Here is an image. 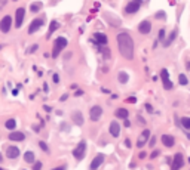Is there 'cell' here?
Masks as SVG:
<instances>
[{
    "instance_id": "cell-38",
    "label": "cell",
    "mask_w": 190,
    "mask_h": 170,
    "mask_svg": "<svg viewBox=\"0 0 190 170\" xmlns=\"http://www.w3.org/2000/svg\"><path fill=\"white\" fill-rule=\"evenodd\" d=\"M146 111H147V113H153L155 109H153V107H152L150 104H146Z\"/></svg>"
},
{
    "instance_id": "cell-17",
    "label": "cell",
    "mask_w": 190,
    "mask_h": 170,
    "mask_svg": "<svg viewBox=\"0 0 190 170\" xmlns=\"http://www.w3.org/2000/svg\"><path fill=\"white\" fill-rule=\"evenodd\" d=\"M161 142L165 148H172L174 145H175V138L172 135H168V133H165V135L161 136Z\"/></svg>"
},
{
    "instance_id": "cell-45",
    "label": "cell",
    "mask_w": 190,
    "mask_h": 170,
    "mask_svg": "<svg viewBox=\"0 0 190 170\" xmlns=\"http://www.w3.org/2000/svg\"><path fill=\"white\" fill-rule=\"evenodd\" d=\"M123 126H125V127H129V126H131V121H129L128 118H126V120H123Z\"/></svg>"
},
{
    "instance_id": "cell-22",
    "label": "cell",
    "mask_w": 190,
    "mask_h": 170,
    "mask_svg": "<svg viewBox=\"0 0 190 170\" xmlns=\"http://www.w3.org/2000/svg\"><path fill=\"white\" fill-rule=\"evenodd\" d=\"M24 161L27 164H34L36 163V154H34V151H25L24 152Z\"/></svg>"
},
{
    "instance_id": "cell-3",
    "label": "cell",
    "mask_w": 190,
    "mask_h": 170,
    "mask_svg": "<svg viewBox=\"0 0 190 170\" xmlns=\"http://www.w3.org/2000/svg\"><path fill=\"white\" fill-rule=\"evenodd\" d=\"M86 151H88V142L85 139H82L80 142H77V145L75 147V150L71 152L73 158H75L76 161H82L86 157Z\"/></svg>"
},
{
    "instance_id": "cell-2",
    "label": "cell",
    "mask_w": 190,
    "mask_h": 170,
    "mask_svg": "<svg viewBox=\"0 0 190 170\" xmlns=\"http://www.w3.org/2000/svg\"><path fill=\"white\" fill-rule=\"evenodd\" d=\"M67 46H68V40L66 37H57L54 40V45H52V58L57 59L61 55L62 50H66Z\"/></svg>"
},
{
    "instance_id": "cell-24",
    "label": "cell",
    "mask_w": 190,
    "mask_h": 170,
    "mask_svg": "<svg viewBox=\"0 0 190 170\" xmlns=\"http://www.w3.org/2000/svg\"><path fill=\"white\" fill-rule=\"evenodd\" d=\"M42 7H43L42 2H33V3H30V12L31 14H39L42 11Z\"/></svg>"
},
{
    "instance_id": "cell-5",
    "label": "cell",
    "mask_w": 190,
    "mask_h": 170,
    "mask_svg": "<svg viewBox=\"0 0 190 170\" xmlns=\"http://www.w3.org/2000/svg\"><path fill=\"white\" fill-rule=\"evenodd\" d=\"M140 7H141V2L140 0H131L128 2L125 7H123V14L131 16V15H135L138 11H140Z\"/></svg>"
},
{
    "instance_id": "cell-42",
    "label": "cell",
    "mask_w": 190,
    "mask_h": 170,
    "mask_svg": "<svg viewBox=\"0 0 190 170\" xmlns=\"http://www.w3.org/2000/svg\"><path fill=\"white\" fill-rule=\"evenodd\" d=\"M37 48H39V45H33V46H31V49H30V53L36 52V50H37Z\"/></svg>"
},
{
    "instance_id": "cell-37",
    "label": "cell",
    "mask_w": 190,
    "mask_h": 170,
    "mask_svg": "<svg viewBox=\"0 0 190 170\" xmlns=\"http://www.w3.org/2000/svg\"><path fill=\"white\" fill-rule=\"evenodd\" d=\"M71 56H73V53H71V52H70V50H68L67 53L64 55V59H66V61H70V58H71Z\"/></svg>"
},
{
    "instance_id": "cell-35",
    "label": "cell",
    "mask_w": 190,
    "mask_h": 170,
    "mask_svg": "<svg viewBox=\"0 0 190 170\" xmlns=\"http://www.w3.org/2000/svg\"><path fill=\"white\" fill-rule=\"evenodd\" d=\"M42 169H43V163L42 161H36L33 164V170H42Z\"/></svg>"
},
{
    "instance_id": "cell-32",
    "label": "cell",
    "mask_w": 190,
    "mask_h": 170,
    "mask_svg": "<svg viewBox=\"0 0 190 170\" xmlns=\"http://www.w3.org/2000/svg\"><path fill=\"white\" fill-rule=\"evenodd\" d=\"M39 148H40L43 152H49V147H48V143L45 142V141H39Z\"/></svg>"
},
{
    "instance_id": "cell-21",
    "label": "cell",
    "mask_w": 190,
    "mask_h": 170,
    "mask_svg": "<svg viewBox=\"0 0 190 170\" xmlns=\"http://www.w3.org/2000/svg\"><path fill=\"white\" fill-rule=\"evenodd\" d=\"M115 116L116 118H120V120H126L129 117V111L125 107H120V108H117L115 111Z\"/></svg>"
},
{
    "instance_id": "cell-44",
    "label": "cell",
    "mask_w": 190,
    "mask_h": 170,
    "mask_svg": "<svg viewBox=\"0 0 190 170\" xmlns=\"http://www.w3.org/2000/svg\"><path fill=\"white\" fill-rule=\"evenodd\" d=\"M184 64H186V68H187V71H190V59H186V61H184Z\"/></svg>"
},
{
    "instance_id": "cell-33",
    "label": "cell",
    "mask_w": 190,
    "mask_h": 170,
    "mask_svg": "<svg viewBox=\"0 0 190 170\" xmlns=\"http://www.w3.org/2000/svg\"><path fill=\"white\" fill-rule=\"evenodd\" d=\"M156 143H157V138H156V136H150L147 145H149L150 148H155V147H156Z\"/></svg>"
},
{
    "instance_id": "cell-16",
    "label": "cell",
    "mask_w": 190,
    "mask_h": 170,
    "mask_svg": "<svg viewBox=\"0 0 190 170\" xmlns=\"http://www.w3.org/2000/svg\"><path fill=\"white\" fill-rule=\"evenodd\" d=\"M7 138H9V141H12V142H24V141H25V133L21 132V130H14V132L9 133Z\"/></svg>"
},
{
    "instance_id": "cell-20",
    "label": "cell",
    "mask_w": 190,
    "mask_h": 170,
    "mask_svg": "<svg viewBox=\"0 0 190 170\" xmlns=\"http://www.w3.org/2000/svg\"><path fill=\"white\" fill-rule=\"evenodd\" d=\"M94 40L100 45V46H106L107 43H109V37H107V34L106 33H94Z\"/></svg>"
},
{
    "instance_id": "cell-7",
    "label": "cell",
    "mask_w": 190,
    "mask_h": 170,
    "mask_svg": "<svg viewBox=\"0 0 190 170\" xmlns=\"http://www.w3.org/2000/svg\"><path fill=\"white\" fill-rule=\"evenodd\" d=\"M14 25V19L11 15H5L2 19H0V31L3 34H7L11 31V28Z\"/></svg>"
},
{
    "instance_id": "cell-9",
    "label": "cell",
    "mask_w": 190,
    "mask_h": 170,
    "mask_svg": "<svg viewBox=\"0 0 190 170\" xmlns=\"http://www.w3.org/2000/svg\"><path fill=\"white\" fill-rule=\"evenodd\" d=\"M150 136H152V132H150V129H144L140 133V136H138V139H137V148H144L146 145H147V142H149Z\"/></svg>"
},
{
    "instance_id": "cell-11",
    "label": "cell",
    "mask_w": 190,
    "mask_h": 170,
    "mask_svg": "<svg viewBox=\"0 0 190 170\" xmlns=\"http://www.w3.org/2000/svg\"><path fill=\"white\" fill-rule=\"evenodd\" d=\"M104 161H106V154H102V152L97 154V155L92 158L91 164H89V170H98L102 164H104Z\"/></svg>"
},
{
    "instance_id": "cell-31",
    "label": "cell",
    "mask_w": 190,
    "mask_h": 170,
    "mask_svg": "<svg viewBox=\"0 0 190 170\" xmlns=\"http://www.w3.org/2000/svg\"><path fill=\"white\" fill-rule=\"evenodd\" d=\"M157 39L162 41V43L165 41V39H166V31H165V28H161V30L157 31Z\"/></svg>"
},
{
    "instance_id": "cell-1",
    "label": "cell",
    "mask_w": 190,
    "mask_h": 170,
    "mask_svg": "<svg viewBox=\"0 0 190 170\" xmlns=\"http://www.w3.org/2000/svg\"><path fill=\"white\" fill-rule=\"evenodd\" d=\"M116 40H117V49H119L120 56L126 61H132L134 53H135V45H134L132 36L128 31H120L117 34Z\"/></svg>"
},
{
    "instance_id": "cell-4",
    "label": "cell",
    "mask_w": 190,
    "mask_h": 170,
    "mask_svg": "<svg viewBox=\"0 0 190 170\" xmlns=\"http://www.w3.org/2000/svg\"><path fill=\"white\" fill-rule=\"evenodd\" d=\"M45 21H46V18H45V15H42V16H37V18H34L31 22H30V25H28V30L27 33L28 34H34L37 33L39 30H40L43 25H45Z\"/></svg>"
},
{
    "instance_id": "cell-48",
    "label": "cell",
    "mask_w": 190,
    "mask_h": 170,
    "mask_svg": "<svg viewBox=\"0 0 190 170\" xmlns=\"http://www.w3.org/2000/svg\"><path fill=\"white\" fill-rule=\"evenodd\" d=\"M21 170H27V169H21Z\"/></svg>"
},
{
    "instance_id": "cell-41",
    "label": "cell",
    "mask_w": 190,
    "mask_h": 170,
    "mask_svg": "<svg viewBox=\"0 0 190 170\" xmlns=\"http://www.w3.org/2000/svg\"><path fill=\"white\" fill-rule=\"evenodd\" d=\"M137 118H138V123H140L141 126H144V124H146V120H144V118H142L141 116H138V117H137Z\"/></svg>"
},
{
    "instance_id": "cell-8",
    "label": "cell",
    "mask_w": 190,
    "mask_h": 170,
    "mask_svg": "<svg viewBox=\"0 0 190 170\" xmlns=\"http://www.w3.org/2000/svg\"><path fill=\"white\" fill-rule=\"evenodd\" d=\"M159 75H161L162 86H163L165 90H171V89L174 87V83L170 80V71H168L166 68H162V70H161V73H159Z\"/></svg>"
},
{
    "instance_id": "cell-15",
    "label": "cell",
    "mask_w": 190,
    "mask_h": 170,
    "mask_svg": "<svg viewBox=\"0 0 190 170\" xmlns=\"http://www.w3.org/2000/svg\"><path fill=\"white\" fill-rule=\"evenodd\" d=\"M109 133L111 138H119L120 136V124L117 120H113V121H110L109 124Z\"/></svg>"
},
{
    "instance_id": "cell-36",
    "label": "cell",
    "mask_w": 190,
    "mask_h": 170,
    "mask_svg": "<svg viewBox=\"0 0 190 170\" xmlns=\"http://www.w3.org/2000/svg\"><path fill=\"white\" fill-rule=\"evenodd\" d=\"M51 170H67V164H61V166H57V167H54V169Z\"/></svg>"
},
{
    "instance_id": "cell-13",
    "label": "cell",
    "mask_w": 190,
    "mask_h": 170,
    "mask_svg": "<svg viewBox=\"0 0 190 170\" xmlns=\"http://www.w3.org/2000/svg\"><path fill=\"white\" fill-rule=\"evenodd\" d=\"M184 166V155L181 152H175L172 157V164H171V170H180Z\"/></svg>"
},
{
    "instance_id": "cell-19",
    "label": "cell",
    "mask_w": 190,
    "mask_h": 170,
    "mask_svg": "<svg viewBox=\"0 0 190 170\" xmlns=\"http://www.w3.org/2000/svg\"><path fill=\"white\" fill-rule=\"evenodd\" d=\"M177 36H178V30H177V28H174V30H172V31L166 36V39H165V41H163V48H170L171 45L177 40Z\"/></svg>"
},
{
    "instance_id": "cell-28",
    "label": "cell",
    "mask_w": 190,
    "mask_h": 170,
    "mask_svg": "<svg viewBox=\"0 0 190 170\" xmlns=\"http://www.w3.org/2000/svg\"><path fill=\"white\" fill-rule=\"evenodd\" d=\"M100 52L104 56V59H110V49L106 46H100Z\"/></svg>"
},
{
    "instance_id": "cell-18",
    "label": "cell",
    "mask_w": 190,
    "mask_h": 170,
    "mask_svg": "<svg viewBox=\"0 0 190 170\" xmlns=\"http://www.w3.org/2000/svg\"><path fill=\"white\" fill-rule=\"evenodd\" d=\"M71 121L73 124L76 126H83V123H85V118H83V114H82V111H73L71 113Z\"/></svg>"
},
{
    "instance_id": "cell-6",
    "label": "cell",
    "mask_w": 190,
    "mask_h": 170,
    "mask_svg": "<svg viewBox=\"0 0 190 170\" xmlns=\"http://www.w3.org/2000/svg\"><path fill=\"white\" fill-rule=\"evenodd\" d=\"M3 151H5V157L9 160H16L21 155V150L16 145H5Z\"/></svg>"
},
{
    "instance_id": "cell-39",
    "label": "cell",
    "mask_w": 190,
    "mask_h": 170,
    "mask_svg": "<svg viewBox=\"0 0 190 170\" xmlns=\"http://www.w3.org/2000/svg\"><path fill=\"white\" fill-rule=\"evenodd\" d=\"M52 80H54L55 84H58V83H60V77H58V74H54V75H52Z\"/></svg>"
},
{
    "instance_id": "cell-34",
    "label": "cell",
    "mask_w": 190,
    "mask_h": 170,
    "mask_svg": "<svg viewBox=\"0 0 190 170\" xmlns=\"http://www.w3.org/2000/svg\"><path fill=\"white\" fill-rule=\"evenodd\" d=\"M60 129H61V132H70V124L66 121H62L61 124H60Z\"/></svg>"
},
{
    "instance_id": "cell-47",
    "label": "cell",
    "mask_w": 190,
    "mask_h": 170,
    "mask_svg": "<svg viewBox=\"0 0 190 170\" xmlns=\"http://www.w3.org/2000/svg\"><path fill=\"white\" fill-rule=\"evenodd\" d=\"M0 170H6V169H3V167H2V166H0Z\"/></svg>"
},
{
    "instance_id": "cell-29",
    "label": "cell",
    "mask_w": 190,
    "mask_h": 170,
    "mask_svg": "<svg viewBox=\"0 0 190 170\" xmlns=\"http://www.w3.org/2000/svg\"><path fill=\"white\" fill-rule=\"evenodd\" d=\"M181 126H183L186 130H190V117H181Z\"/></svg>"
},
{
    "instance_id": "cell-46",
    "label": "cell",
    "mask_w": 190,
    "mask_h": 170,
    "mask_svg": "<svg viewBox=\"0 0 190 170\" xmlns=\"http://www.w3.org/2000/svg\"><path fill=\"white\" fill-rule=\"evenodd\" d=\"M3 158H5V157H3V154H2V152H0V163H2V161H3Z\"/></svg>"
},
{
    "instance_id": "cell-25",
    "label": "cell",
    "mask_w": 190,
    "mask_h": 170,
    "mask_svg": "<svg viewBox=\"0 0 190 170\" xmlns=\"http://www.w3.org/2000/svg\"><path fill=\"white\" fill-rule=\"evenodd\" d=\"M16 126H18V123H16L15 118H7L6 121H5V127H6V130L14 132V130H16Z\"/></svg>"
},
{
    "instance_id": "cell-43",
    "label": "cell",
    "mask_w": 190,
    "mask_h": 170,
    "mask_svg": "<svg viewBox=\"0 0 190 170\" xmlns=\"http://www.w3.org/2000/svg\"><path fill=\"white\" fill-rule=\"evenodd\" d=\"M159 12H161V14H156V18H157V19H159V18L162 16L163 19H165V14H163V11H159Z\"/></svg>"
},
{
    "instance_id": "cell-23",
    "label": "cell",
    "mask_w": 190,
    "mask_h": 170,
    "mask_svg": "<svg viewBox=\"0 0 190 170\" xmlns=\"http://www.w3.org/2000/svg\"><path fill=\"white\" fill-rule=\"evenodd\" d=\"M117 82L120 83V84H126V83L129 82V74L125 70H120V71H119V74H117Z\"/></svg>"
},
{
    "instance_id": "cell-40",
    "label": "cell",
    "mask_w": 190,
    "mask_h": 170,
    "mask_svg": "<svg viewBox=\"0 0 190 170\" xmlns=\"http://www.w3.org/2000/svg\"><path fill=\"white\" fill-rule=\"evenodd\" d=\"M159 154H161V152H159V151H157V150H155V151H153V152H152V155H150V158H156V157L159 155Z\"/></svg>"
},
{
    "instance_id": "cell-14",
    "label": "cell",
    "mask_w": 190,
    "mask_h": 170,
    "mask_svg": "<svg viewBox=\"0 0 190 170\" xmlns=\"http://www.w3.org/2000/svg\"><path fill=\"white\" fill-rule=\"evenodd\" d=\"M152 28H153V24L150 22L149 19H142L140 24H138V33L140 34H144V36H147V34L152 33Z\"/></svg>"
},
{
    "instance_id": "cell-10",
    "label": "cell",
    "mask_w": 190,
    "mask_h": 170,
    "mask_svg": "<svg viewBox=\"0 0 190 170\" xmlns=\"http://www.w3.org/2000/svg\"><path fill=\"white\" fill-rule=\"evenodd\" d=\"M24 19H25V9L24 7H18L15 11V21H14V27L21 28L24 25Z\"/></svg>"
},
{
    "instance_id": "cell-26",
    "label": "cell",
    "mask_w": 190,
    "mask_h": 170,
    "mask_svg": "<svg viewBox=\"0 0 190 170\" xmlns=\"http://www.w3.org/2000/svg\"><path fill=\"white\" fill-rule=\"evenodd\" d=\"M106 18H107V21H109L110 27H119V25H120V19H117V18H115V16H113V18H110L109 15L106 14Z\"/></svg>"
},
{
    "instance_id": "cell-27",
    "label": "cell",
    "mask_w": 190,
    "mask_h": 170,
    "mask_svg": "<svg viewBox=\"0 0 190 170\" xmlns=\"http://www.w3.org/2000/svg\"><path fill=\"white\" fill-rule=\"evenodd\" d=\"M178 83H180L181 86H187V84H189V77L184 74V73L178 74Z\"/></svg>"
},
{
    "instance_id": "cell-12",
    "label": "cell",
    "mask_w": 190,
    "mask_h": 170,
    "mask_svg": "<svg viewBox=\"0 0 190 170\" xmlns=\"http://www.w3.org/2000/svg\"><path fill=\"white\" fill-rule=\"evenodd\" d=\"M102 107H100V105H94L92 108L89 109V120L92 123H97L100 118H101V116H102Z\"/></svg>"
},
{
    "instance_id": "cell-30",
    "label": "cell",
    "mask_w": 190,
    "mask_h": 170,
    "mask_svg": "<svg viewBox=\"0 0 190 170\" xmlns=\"http://www.w3.org/2000/svg\"><path fill=\"white\" fill-rule=\"evenodd\" d=\"M58 27H60L58 21H52V22H51V25H49V31H48V36H51V34L54 33V31H55V30H57Z\"/></svg>"
}]
</instances>
